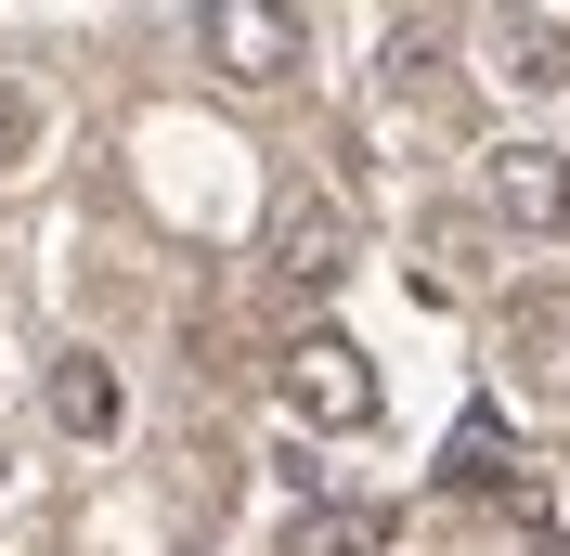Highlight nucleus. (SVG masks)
Returning <instances> with one entry per match:
<instances>
[{
    "instance_id": "nucleus-8",
    "label": "nucleus",
    "mask_w": 570,
    "mask_h": 556,
    "mask_svg": "<svg viewBox=\"0 0 570 556\" xmlns=\"http://www.w3.org/2000/svg\"><path fill=\"white\" fill-rule=\"evenodd\" d=\"M441 479H454V492H505V415H493V401L454 427V466H441Z\"/></svg>"
},
{
    "instance_id": "nucleus-7",
    "label": "nucleus",
    "mask_w": 570,
    "mask_h": 556,
    "mask_svg": "<svg viewBox=\"0 0 570 556\" xmlns=\"http://www.w3.org/2000/svg\"><path fill=\"white\" fill-rule=\"evenodd\" d=\"M376 544H390L376 505H298L285 518V556H376Z\"/></svg>"
},
{
    "instance_id": "nucleus-9",
    "label": "nucleus",
    "mask_w": 570,
    "mask_h": 556,
    "mask_svg": "<svg viewBox=\"0 0 570 556\" xmlns=\"http://www.w3.org/2000/svg\"><path fill=\"white\" fill-rule=\"evenodd\" d=\"M27 156H39V91L0 78V169H27Z\"/></svg>"
},
{
    "instance_id": "nucleus-1",
    "label": "nucleus",
    "mask_w": 570,
    "mask_h": 556,
    "mask_svg": "<svg viewBox=\"0 0 570 556\" xmlns=\"http://www.w3.org/2000/svg\"><path fill=\"white\" fill-rule=\"evenodd\" d=\"M285 415L298 427H376V363L337 324H312V337L285 349Z\"/></svg>"
},
{
    "instance_id": "nucleus-4",
    "label": "nucleus",
    "mask_w": 570,
    "mask_h": 556,
    "mask_svg": "<svg viewBox=\"0 0 570 556\" xmlns=\"http://www.w3.org/2000/svg\"><path fill=\"white\" fill-rule=\"evenodd\" d=\"M337 272H351V208H337V195H285L273 208V285L324 298Z\"/></svg>"
},
{
    "instance_id": "nucleus-6",
    "label": "nucleus",
    "mask_w": 570,
    "mask_h": 556,
    "mask_svg": "<svg viewBox=\"0 0 570 556\" xmlns=\"http://www.w3.org/2000/svg\"><path fill=\"white\" fill-rule=\"evenodd\" d=\"M117 415H130V401H117V363H91V349L52 363V427H66V440H117Z\"/></svg>"
},
{
    "instance_id": "nucleus-2",
    "label": "nucleus",
    "mask_w": 570,
    "mask_h": 556,
    "mask_svg": "<svg viewBox=\"0 0 570 556\" xmlns=\"http://www.w3.org/2000/svg\"><path fill=\"white\" fill-rule=\"evenodd\" d=\"M195 39H208V66L234 78V91H273V78L298 66V13H285V0H208Z\"/></svg>"
},
{
    "instance_id": "nucleus-3",
    "label": "nucleus",
    "mask_w": 570,
    "mask_h": 556,
    "mask_svg": "<svg viewBox=\"0 0 570 556\" xmlns=\"http://www.w3.org/2000/svg\"><path fill=\"white\" fill-rule=\"evenodd\" d=\"M480 195H493V220H519V234H570V156L558 142H493V156H480Z\"/></svg>"
},
{
    "instance_id": "nucleus-5",
    "label": "nucleus",
    "mask_w": 570,
    "mask_h": 556,
    "mask_svg": "<svg viewBox=\"0 0 570 556\" xmlns=\"http://www.w3.org/2000/svg\"><path fill=\"white\" fill-rule=\"evenodd\" d=\"M493 78L558 91V78H570V27H558V13H493Z\"/></svg>"
}]
</instances>
